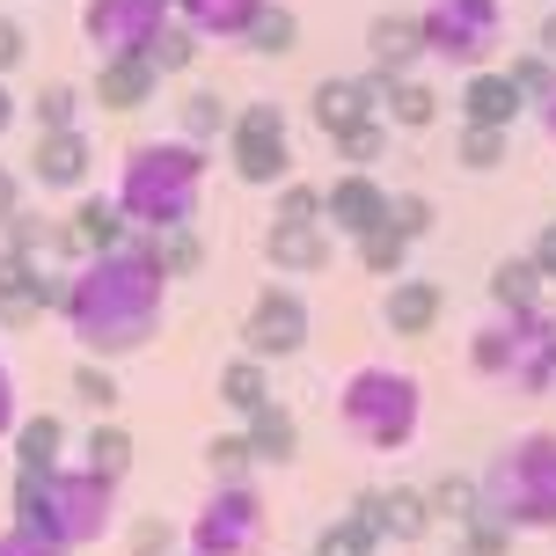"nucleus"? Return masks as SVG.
Instances as JSON below:
<instances>
[{
  "label": "nucleus",
  "mask_w": 556,
  "mask_h": 556,
  "mask_svg": "<svg viewBox=\"0 0 556 556\" xmlns=\"http://www.w3.org/2000/svg\"><path fill=\"white\" fill-rule=\"evenodd\" d=\"M366 549H381V534L366 528L359 513H344V520H330V528L315 534V556H366Z\"/></svg>",
  "instance_id": "nucleus-45"
},
{
  "label": "nucleus",
  "mask_w": 556,
  "mask_h": 556,
  "mask_svg": "<svg viewBox=\"0 0 556 556\" xmlns=\"http://www.w3.org/2000/svg\"><path fill=\"white\" fill-rule=\"evenodd\" d=\"M462 117H469V125H505V132H513V117H528V96L513 88L505 66H476L469 81H462Z\"/></svg>",
  "instance_id": "nucleus-19"
},
{
  "label": "nucleus",
  "mask_w": 556,
  "mask_h": 556,
  "mask_svg": "<svg viewBox=\"0 0 556 556\" xmlns=\"http://www.w3.org/2000/svg\"><path fill=\"white\" fill-rule=\"evenodd\" d=\"M15 213H23V176H15V168L0 162V227L15 220Z\"/></svg>",
  "instance_id": "nucleus-51"
},
{
  "label": "nucleus",
  "mask_w": 556,
  "mask_h": 556,
  "mask_svg": "<svg viewBox=\"0 0 556 556\" xmlns=\"http://www.w3.org/2000/svg\"><path fill=\"white\" fill-rule=\"evenodd\" d=\"M469 374L476 381H498L513 395H549L556 389V315H491L469 337Z\"/></svg>",
  "instance_id": "nucleus-5"
},
{
  "label": "nucleus",
  "mask_w": 556,
  "mask_h": 556,
  "mask_svg": "<svg viewBox=\"0 0 556 556\" xmlns=\"http://www.w3.org/2000/svg\"><path fill=\"white\" fill-rule=\"evenodd\" d=\"M0 235H8V242H0V250H15V256H45L59 242V227L45 220V213H15V220L0 227Z\"/></svg>",
  "instance_id": "nucleus-46"
},
{
  "label": "nucleus",
  "mask_w": 556,
  "mask_h": 556,
  "mask_svg": "<svg viewBox=\"0 0 556 556\" xmlns=\"http://www.w3.org/2000/svg\"><path fill=\"white\" fill-rule=\"evenodd\" d=\"M549 293H556V286H549ZM549 315H556V301H549Z\"/></svg>",
  "instance_id": "nucleus-56"
},
{
  "label": "nucleus",
  "mask_w": 556,
  "mask_h": 556,
  "mask_svg": "<svg viewBox=\"0 0 556 556\" xmlns=\"http://www.w3.org/2000/svg\"><path fill=\"white\" fill-rule=\"evenodd\" d=\"M8 513H15V528H37L66 549H96L117 528V483L96 476L88 462L81 469H15Z\"/></svg>",
  "instance_id": "nucleus-3"
},
{
  "label": "nucleus",
  "mask_w": 556,
  "mask_h": 556,
  "mask_svg": "<svg viewBox=\"0 0 556 556\" xmlns=\"http://www.w3.org/2000/svg\"><path fill=\"white\" fill-rule=\"evenodd\" d=\"M440 315H446V293H440V278H389V293H381V323H389L395 337H425V330H440Z\"/></svg>",
  "instance_id": "nucleus-16"
},
{
  "label": "nucleus",
  "mask_w": 556,
  "mask_h": 556,
  "mask_svg": "<svg viewBox=\"0 0 556 556\" xmlns=\"http://www.w3.org/2000/svg\"><path fill=\"white\" fill-rule=\"evenodd\" d=\"M366 556H381V549H366Z\"/></svg>",
  "instance_id": "nucleus-57"
},
{
  "label": "nucleus",
  "mask_w": 556,
  "mask_h": 556,
  "mask_svg": "<svg viewBox=\"0 0 556 556\" xmlns=\"http://www.w3.org/2000/svg\"><path fill=\"white\" fill-rule=\"evenodd\" d=\"M184 556H191V549H184Z\"/></svg>",
  "instance_id": "nucleus-58"
},
{
  "label": "nucleus",
  "mask_w": 556,
  "mask_h": 556,
  "mask_svg": "<svg viewBox=\"0 0 556 556\" xmlns=\"http://www.w3.org/2000/svg\"><path fill=\"white\" fill-rule=\"evenodd\" d=\"M23 403H15V374H8V366H0V440H8V432H15V425H23Z\"/></svg>",
  "instance_id": "nucleus-52"
},
{
  "label": "nucleus",
  "mask_w": 556,
  "mask_h": 556,
  "mask_svg": "<svg viewBox=\"0 0 556 556\" xmlns=\"http://www.w3.org/2000/svg\"><path fill=\"white\" fill-rule=\"evenodd\" d=\"M227 154H235V176L256 184V191H278L293 176V132H286V111L278 103H242L235 125H227Z\"/></svg>",
  "instance_id": "nucleus-9"
},
{
  "label": "nucleus",
  "mask_w": 556,
  "mask_h": 556,
  "mask_svg": "<svg viewBox=\"0 0 556 556\" xmlns=\"http://www.w3.org/2000/svg\"><path fill=\"white\" fill-rule=\"evenodd\" d=\"M534 117H542V132H549V147H556V88H549V103H542Z\"/></svg>",
  "instance_id": "nucleus-55"
},
{
  "label": "nucleus",
  "mask_w": 556,
  "mask_h": 556,
  "mask_svg": "<svg viewBox=\"0 0 556 556\" xmlns=\"http://www.w3.org/2000/svg\"><path fill=\"white\" fill-rule=\"evenodd\" d=\"M74 403L96 410V417H111L117 403H125V395H117V374L103 359H81V366H74Z\"/></svg>",
  "instance_id": "nucleus-40"
},
{
  "label": "nucleus",
  "mask_w": 556,
  "mask_h": 556,
  "mask_svg": "<svg viewBox=\"0 0 556 556\" xmlns=\"http://www.w3.org/2000/svg\"><path fill=\"white\" fill-rule=\"evenodd\" d=\"M505 154H513V132L505 125H462V139H454V162L469 168V176H498Z\"/></svg>",
  "instance_id": "nucleus-30"
},
{
  "label": "nucleus",
  "mask_w": 556,
  "mask_h": 556,
  "mask_svg": "<svg viewBox=\"0 0 556 556\" xmlns=\"http://www.w3.org/2000/svg\"><path fill=\"white\" fill-rule=\"evenodd\" d=\"M505 74H513V88L528 96V111H542V103H549V88H556V59H549V52H520V59H505Z\"/></svg>",
  "instance_id": "nucleus-43"
},
{
  "label": "nucleus",
  "mask_w": 556,
  "mask_h": 556,
  "mask_svg": "<svg viewBox=\"0 0 556 556\" xmlns=\"http://www.w3.org/2000/svg\"><path fill=\"white\" fill-rule=\"evenodd\" d=\"M29 117H37V132H74V117H81V88H74V81L37 88V103H29Z\"/></svg>",
  "instance_id": "nucleus-41"
},
{
  "label": "nucleus",
  "mask_w": 556,
  "mask_h": 556,
  "mask_svg": "<svg viewBox=\"0 0 556 556\" xmlns=\"http://www.w3.org/2000/svg\"><path fill=\"white\" fill-rule=\"evenodd\" d=\"M205 469H213V483H242V476L256 469L250 432H220V440H205Z\"/></svg>",
  "instance_id": "nucleus-37"
},
{
  "label": "nucleus",
  "mask_w": 556,
  "mask_h": 556,
  "mask_svg": "<svg viewBox=\"0 0 556 556\" xmlns=\"http://www.w3.org/2000/svg\"><path fill=\"white\" fill-rule=\"evenodd\" d=\"M534 52H549V59H556V8L542 15V29H534Z\"/></svg>",
  "instance_id": "nucleus-53"
},
{
  "label": "nucleus",
  "mask_w": 556,
  "mask_h": 556,
  "mask_svg": "<svg viewBox=\"0 0 556 556\" xmlns=\"http://www.w3.org/2000/svg\"><path fill=\"white\" fill-rule=\"evenodd\" d=\"M256 59H286L293 45H301V23H293V8L286 0H264V15L250 23V37H242Z\"/></svg>",
  "instance_id": "nucleus-33"
},
{
  "label": "nucleus",
  "mask_w": 556,
  "mask_h": 556,
  "mask_svg": "<svg viewBox=\"0 0 556 556\" xmlns=\"http://www.w3.org/2000/svg\"><path fill=\"white\" fill-rule=\"evenodd\" d=\"M425 498H432L440 528H469L476 513H483V483L476 476H440V483H425Z\"/></svg>",
  "instance_id": "nucleus-32"
},
{
  "label": "nucleus",
  "mask_w": 556,
  "mask_h": 556,
  "mask_svg": "<svg viewBox=\"0 0 556 556\" xmlns=\"http://www.w3.org/2000/svg\"><path fill=\"white\" fill-rule=\"evenodd\" d=\"M330 235H323V220H271L264 227V264H271L278 278H315L330 271Z\"/></svg>",
  "instance_id": "nucleus-14"
},
{
  "label": "nucleus",
  "mask_w": 556,
  "mask_h": 556,
  "mask_svg": "<svg viewBox=\"0 0 556 556\" xmlns=\"http://www.w3.org/2000/svg\"><path fill=\"white\" fill-rule=\"evenodd\" d=\"M242 432H250V446H256V469H286V462L301 454V425H293V410H286L278 395L264 410L242 417Z\"/></svg>",
  "instance_id": "nucleus-23"
},
{
  "label": "nucleus",
  "mask_w": 556,
  "mask_h": 556,
  "mask_svg": "<svg viewBox=\"0 0 556 556\" xmlns=\"http://www.w3.org/2000/svg\"><path fill=\"white\" fill-rule=\"evenodd\" d=\"M491 301L498 315H534V307H549V278L534 271V256H505L491 271Z\"/></svg>",
  "instance_id": "nucleus-25"
},
{
  "label": "nucleus",
  "mask_w": 556,
  "mask_h": 556,
  "mask_svg": "<svg viewBox=\"0 0 556 556\" xmlns=\"http://www.w3.org/2000/svg\"><path fill=\"white\" fill-rule=\"evenodd\" d=\"M476 483H483V505L513 534L520 528L556 534V432H520L513 446L491 454V469L476 476Z\"/></svg>",
  "instance_id": "nucleus-6"
},
{
  "label": "nucleus",
  "mask_w": 556,
  "mask_h": 556,
  "mask_svg": "<svg viewBox=\"0 0 556 556\" xmlns=\"http://www.w3.org/2000/svg\"><path fill=\"white\" fill-rule=\"evenodd\" d=\"M432 528L440 520H432V498L417 483H389L381 491V542H425Z\"/></svg>",
  "instance_id": "nucleus-26"
},
{
  "label": "nucleus",
  "mask_w": 556,
  "mask_h": 556,
  "mask_svg": "<svg viewBox=\"0 0 556 556\" xmlns=\"http://www.w3.org/2000/svg\"><path fill=\"white\" fill-rule=\"evenodd\" d=\"M8 446H15V469H66V425L52 410H29L8 432Z\"/></svg>",
  "instance_id": "nucleus-24"
},
{
  "label": "nucleus",
  "mask_w": 556,
  "mask_h": 556,
  "mask_svg": "<svg viewBox=\"0 0 556 556\" xmlns=\"http://www.w3.org/2000/svg\"><path fill=\"white\" fill-rule=\"evenodd\" d=\"M111 198L139 235L191 227L198 205H205V147H191V139H139V147H125Z\"/></svg>",
  "instance_id": "nucleus-2"
},
{
  "label": "nucleus",
  "mask_w": 556,
  "mask_h": 556,
  "mask_svg": "<svg viewBox=\"0 0 556 556\" xmlns=\"http://www.w3.org/2000/svg\"><path fill=\"white\" fill-rule=\"evenodd\" d=\"M352 250H359V264H366L374 278H403V256H410V242H403V235H395V227L381 220L374 235H359Z\"/></svg>",
  "instance_id": "nucleus-39"
},
{
  "label": "nucleus",
  "mask_w": 556,
  "mask_h": 556,
  "mask_svg": "<svg viewBox=\"0 0 556 556\" xmlns=\"http://www.w3.org/2000/svg\"><path fill=\"white\" fill-rule=\"evenodd\" d=\"M23 59H29V29L15 23V15H0V81H8Z\"/></svg>",
  "instance_id": "nucleus-49"
},
{
  "label": "nucleus",
  "mask_w": 556,
  "mask_h": 556,
  "mask_svg": "<svg viewBox=\"0 0 556 556\" xmlns=\"http://www.w3.org/2000/svg\"><path fill=\"white\" fill-rule=\"evenodd\" d=\"M271 220H323V184H293V176H286V184H278V213ZM330 227V220H323Z\"/></svg>",
  "instance_id": "nucleus-47"
},
{
  "label": "nucleus",
  "mask_w": 556,
  "mask_h": 556,
  "mask_svg": "<svg viewBox=\"0 0 556 556\" xmlns=\"http://www.w3.org/2000/svg\"><path fill=\"white\" fill-rule=\"evenodd\" d=\"M307 330H315V315H307V301L278 278V286H264L250 301V315H242V352H256V359H293V352H307Z\"/></svg>",
  "instance_id": "nucleus-11"
},
{
  "label": "nucleus",
  "mask_w": 556,
  "mask_h": 556,
  "mask_svg": "<svg viewBox=\"0 0 556 556\" xmlns=\"http://www.w3.org/2000/svg\"><path fill=\"white\" fill-rule=\"evenodd\" d=\"M381 117H389L395 132H425V125L440 117V96H432V81L403 74V81H389V96H381Z\"/></svg>",
  "instance_id": "nucleus-29"
},
{
  "label": "nucleus",
  "mask_w": 556,
  "mask_h": 556,
  "mask_svg": "<svg viewBox=\"0 0 556 556\" xmlns=\"http://www.w3.org/2000/svg\"><path fill=\"white\" fill-rule=\"evenodd\" d=\"M176 15L168 0H88L81 8V37L103 59H147V45L162 37V23Z\"/></svg>",
  "instance_id": "nucleus-10"
},
{
  "label": "nucleus",
  "mask_w": 556,
  "mask_h": 556,
  "mask_svg": "<svg viewBox=\"0 0 556 556\" xmlns=\"http://www.w3.org/2000/svg\"><path fill=\"white\" fill-rule=\"evenodd\" d=\"M366 52H374V74H381V81H403L417 59H425L417 15H374V23H366Z\"/></svg>",
  "instance_id": "nucleus-20"
},
{
  "label": "nucleus",
  "mask_w": 556,
  "mask_h": 556,
  "mask_svg": "<svg viewBox=\"0 0 556 556\" xmlns=\"http://www.w3.org/2000/svg\"><path fill=\"white\" fill-rule=\"evenodd\" d=\"M389 227L403 235V242H425V235L440 227V213H432L425 191H389Z\"/></svg>",
  "instance_id": "nucleus-44"
},
{
  "label": "nucleus",
  "mask_w": 556,
  "mask_h": 556,
  "mask_svg": "<svg viewBox=\"0 0 556 556\" xmlns=\"http://www.w3.org/2000/svg\"><path fill=\"white\" fill-rule=\"evenodd\" d=\"M176 549H184V528L162 520V513H139L125 528V556H176Z\"/></svg>",
  "instance_id": "nucleus-42"
},
{
  "label": "nucleus",
  "mask_w": 556,
  "mask_h": 556,
  "mask_svg": "<svg viewBox=\"0 0 556 556\" xmlns=\"http://www.w3.org/2000/svg\"><path fill=\"white\" fill-rule=\"evenodd\" d=\"M66 235H74V250L88 256H103V250H125V235H132V220L117 213V198H81L74 213H66Z\"/></svg>",
  "instance_id": "nucleus-22"
},
{
  "label": "nucleus",
  "mask_w": 556,
  "mask_h": 556,
  "mask_svg": "<svg viewBox=\"0 0 556 556\" xmlns=\"http://www.w3.org/2000/svg\"><path fill=\"white\" fill-rule=\"evenodd\" d=\"M154 256H162L168 278H198L205 271V235H198V220L191 227H162V235H154Z\"/></svg>",
  "instance_id": "nucleus-35"
},
{
  "label": "nucleus",
  "mask_w": 556,
  "mask_h": 556,
  "mask_svg": "<svg viewBox=\"0 0 556 556\" xmlns=\"http://www.w3.org/2000/svg\"><path fill=\"white\" fill-rule=\"evenodd\" d=\"M264 534H271V505H264V491L242 476V483H213V491L198 498L191 528H184V549L191 556H256Z\"/></svg>",
  "instance_id": "nucleus-7"
},
{
  "label": "nucleus",
  "mask_w": 556,
  "mask_h": 556,
  "mask_svg": "<svg viewBox=\"0 0 556 556\" xmlns=\"http://www.w3.org/2000/svg\"><path fill=\"white\" fill-rule=\"evenodd\" d=\"M88 168H96V139L74 125V132H37V154H29V176L45 191H81Z\"/></svg>",
  "instance_id": "nucleus-15"
},
{
  "label": "nucleus",
  "mask_w": 556,
  "mask_h": 556,
  "mask_svg": "<svg viewBox=\"0 0 556 556\" xmlns=\"http://www.w3.org/2000/svg\"><path fill=\"white\" fill-rule=\"evenodd\" d=\"M15 117H23V103H15V88L0 81V132H8V125H15Z\"/></svg>",
  "instance_id": "nucleus-54"
},
{
  "label": "nucleus",
  "mask_w": 556,
  "mask_h": 556,
  "mask_svg": "<svg viewBox=\"0 0 556 556\" xmlns=\"http://www.w3.org/2000/svg\"><path fill=\"white\" fill-rule=\"evenodd\" d=\"M66 301V271H45L37 256L0 250V307H23V315H45V307Z\"/></svg>",
  "instance_id": "nucleus-18"
},
{
  "label": "nucleus",
  "mask_w": 556,
  "mask_h": 556,
  "mask_svg": "<svg viewBox=\"0 0 556 556\" xmlns=\"http://www.w3.org/2000/svg\"><path fill=\"white\" fill-rule=\"evenodd\" d=\"M198 45H205V37H198L191 23H176V15H168V23H162V37L147 45V59H154V74H184V66L198 59Z\"/></svg>",
  "instance_id": "nucleus-38"
},
{
  "label": "nucleus",
  "mask_w": 556,
  "mask_h": 556,
  "mask_svg": "<svg viewBox=\"0 0 556 556\" xmlns=\"http://www.w3.org/2000/svg\"><path fill=\"white\" fill-rule=\"evenodd\" d=\"M81 462L96 476L125 483V476H132V462H139V446H132V432H125L117 417H96V425H88V440H81Z\"/></svg>",
  "instance_id": "nucleus-27"
},
{
  "label": "nucleus",
  "mask_w": 556,
  "mask_h": 556,
  "mask_svg": "<svg viewBox=\"0 0 556 556\" xmlns=\"http://www.w3.org/2000/svg\"><path fill=\"white\" fill-rule=\"evenodd\" d=\"M220 403L235 417H250V410H264V403H271V374H264V359H256V352H242V359L220 366Z\"/></svg>",
  "instance_id": "nucleus-28"
},
{
  "label": "nucleus",
  "mask_w": 556,
  "mask_h": 556,
  "mask_svg": "<svg viewBox=\"0 0 556 556\" xmlns=\"http://www.w3.org/2000/svg\"><path fill=\"white\" fill-rule=\"evenodd\" d=\"M323 220L330 235H374V227L389 220V191H381V176H366V168H344L330 191H323Z\"/></svg>",
  "instance_id": "nucleus-13"
},
{
  "label": "nucleus",
  "mask_w": 556,
  "mask_h": 556,
  "mask_svg": "<svg viewBox=\"0 0 556 556\" xmlns=\"http://www.w3.org/2000/svg\"><path fill=\"white\" fill-rule=\"evenodd\" d=\"M168 286L154 256V235H125V250H103L66 271V301H59V323L74 330L88 359H125V352H147L168 323Z\"/></svg>",
  "instance_id": "nucleus-1"
},
{
  "label": "nucleus",
  "mask_w": 556,
  "mask_h": 556,
  "mask_svg": "<svg viewBox=\"0 0 556 556\" xmlns=\"http://www.w3.org/2000/svg\"><path fill=\"white\" fill-rule=\"evenodd\" d=\"M176 8V23H191L205 45H242L250 23L264 15V0H168Z\"/></svg>",
  "instance_id": "nucleus-21"
},
{
  "label": "nucleus",
  "mask_w": 556,
  "mask_h": 556,
  "mask_svg": "<svg viewBox=\"0 0 556 556\" xmlns=\"http://www.w3.org/2000/svg\"><path fill=\"white\" fill-rule=\"evenodd\" d=\"M417 29H425V59L476 74V66H491L505 37V0H425Z\"/></svg>",
  "instance_id": "nucleus-8"
},
{
  "label": "nucleus",
  "mask_w": 556,
  "mask_h": 556,
  "mask_svg": "<svg viewBox=\"0 0 556 556\" xmlns=\"http://www.w3.org/2000/svg\"><path fill=\"white\" fill-rule=\"evenodd\" d=\"M528 256H534V271H542V278L556 286V220H549V227H542V235L528 242Z\"/></svg>",
  "instance_id": "nucleus-50"
},
{
  "label": "nucleus",
  "mask_w": 556,
  "mask_h": 556,
  "mask_svg": "<svg viewBox=\"0 0 556 556\" xmlns=\"http://www.w3.org/2000/svg\"><path fill=\"white\" fill-rule=\"evenodd\" d=\"M454 556H513V528L483 505L469 528H454Z\"/></svg>",
  "instance_id": "nucleus-36"
},
{
  "label": "nucleus",
  "mask_w": 556,
  "mask_h": 556,
  "mask_svg": "<svg viewBox=\"0 0 556 556\" xmlns=\"http://www.w3.org/2000/svg\"><path fill=\"white\" fill-rule=\"evenodd\" d=\"M154 88H162V74H154V59H103L96 66V81H88V96H96V111H147L154 103Z\"/></svg>",
  "instance_id": "nucleus-17"
},
{
  "label": "nucleus",
  "mask_w": 556,
  "mask_h": 556,
  "mask_svg": "<svg viewBox=\"0 0 556 556\" xmlns=\"http://www.w3.org/2000/svg\"><path fill=\"white\" fill-rule=\"evenodd\" d=\"M0 556H74V549L52 542V534H37V528H8L0 534Z\"/></svg>",
  "instance_id": "nucleus-48"
},
{
  "label": "nucleus",
  "mask_w": 556,
  "mask_h": 556,
  "mask_svg": "<svg viewBox=\"0 0 556 556\" xmlns=\"http://www.w3.org/2000/svg\"><path fill=\"white\" fill-rule=\"evenodd\" d=\"M381 96H389L381 74H323L315 96H307V111H315L323 139H337L344 125H359V117H381Z\"/></svg>",
  "instance_id": "nucleus-12"
},
{
  "label": "nucleus",
  "mask_w": 556,
  "mask_h": 556,
  "mask_svg": "<svg viewBox=\"0 0 556 556\" xmlns=\"http://www.w3.org/2000/svg\"><path fill=\"white\" fill-rule=\"evenodd\" d=\"M227 125H235V111H227L213 88H191V96H184V111H176V139H191V147H213Z\"/></svg>",
  "instance_id": "nucleus-31"
},
{
  "label": "nucleus",
  "mask_w": 556,
  "mask_h": 556,
  "mask_svg": "<svg viewBox=\"0 0 556 556\" xmlns=\"http://www.w3.org/2000/svg\"><path fill=\"white\" fill-rule=\"evenodd\" d=\"M330 154L344 168H374L381 154H389V117H359V125H344V132L330 139Z\"/></svg>",
  "instance_id": "nucleus-34"
},
{
  "label": "nucleus",
  "mask_w": 556,
  "mask_h": 556,
  "mask_svg": "<svg viewBox=\"0 0 556 556\" xmlns=\"http://www.w3.org/2000/svg\"><path fill=\"white\" fill-rule=\"evenodd\" d=\"M337 425L366 446V454H403L417 440V425H425V389H417V374L403 366H359V374H344V389H337Z\"/></svg>",
  "instance_id": "nucleus-4"
}]
</instances>
